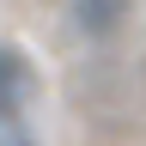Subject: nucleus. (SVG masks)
I'll return each instance as SVG.
<instances>
[{
  "label": "nucleus",
  "instance_id": "7ed1b4c3",
  "mask_svg": "<svg viewBox=\"0 0 146 146\" xmlns=\"http://www.w3.org/2000/svg\"><path fill=\"white\" fill-rule=\"evenodd\" d=\"M0 146H36V140H31L18 122H6V128H0Z\"/></svg>",
  "mask_w": 146,
  "mask_h": 146
},
{
  "label": "nucleus",
  "instance_id": "f03ea898",
  "mask_svg": "<svg viewBox=\"0 0 146 146\" xmlns=\"http://www.w3.org/2000/svg\"><path fill=\"white\" fill-rule=\"evenodd\" d=\"M25 91H31V67L18 61L12 49H0V110H12Z\"/></svg>",
  "mask_w": 146,
  "mask_h": 146
},
{
  "label": "nucleus",
  "instance_id": "f257e3e1",
  "mask_svg": "<svg viewBox=\"0 0 146 146\" xmlns=\"http://www.w3.org/2000/svg\"><path fill=\"white\" fill-rule=\"evenodd\" d=\"M67 18L85 43H116L134 18V0H67Z\"/></svg>",
  "mask_w": 146,
  "mask_h": 146
}]
</instances>
